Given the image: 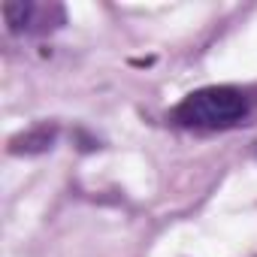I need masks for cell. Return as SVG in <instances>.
<instances>
[{"mask_svg":"<svg viewBox=\"0 0 257 257\" xmlns=\"http://www.w3.org/2000/svg\"><path fill=\"white\" fill-rule=\"evenodd\" d=\"M251 118V97L236 85H206L191 91L173 112L170 121L185 131H230Z\"/></svg>","mask_w":257,"mask_h":257,"instance_id":"cell-1","label":"cell"},{"mask_svg":"<svg viewBox=\"0 0 257 257\" xmlns=\"http://www.w3.org/2000/svg\"><path fill=\"white\" fill-rule=\"evenodd\" d=\"M55 137H58L55 127L40 124V127H31L28 134H19L10 143V152L13 155H40V152H49L55 146Z\"/></svg>","mask_w":257,"mask_h":257,"instance_id":"cell-3","label":"cell"},{"mask_svg":"<svg viewBox=\"0 0 257 257\" xmlns=\"http://www.w3.org/2000/svg\"><path fill=\"white\" fill-rule=\"evenodd\" d=\"M4 22L16 37H43L64 28L67 13L61 4H37V0L16 4V0H10V4H4Z\"/></svg>","mask_w":257,"mask_h":257,"instance_id":"cell-2","label":"cell"}]
</instances>
